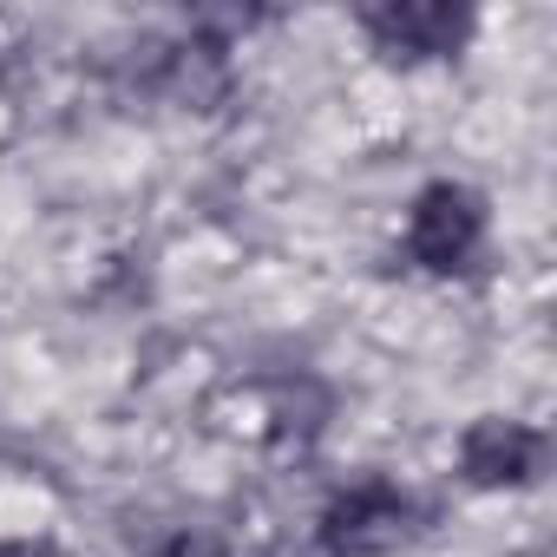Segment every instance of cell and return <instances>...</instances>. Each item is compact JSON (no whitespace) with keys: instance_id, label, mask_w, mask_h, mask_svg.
<instances>
[{"instance_id":"5","label":"cell","mask_w":557,"mask_h":557,"mask_svg":"<svg viewBox=\"0 0 557 557\" xmlns=\"http://www.w3.org/2000/svg\"><path fill=\"white\" fill-rule=\"evenodd\" d=\"M158 557H230V550H223V537H210V531H177Z\"/></svg>"},{"instance_id":"6","label":"cell","mask_w":557,"mask_h":557,"mask_svg":"<svg viewBox=\"0 0 557 557\" xmlns=\"http://www.w3.org/2000/svg\"><path fill=\"white\" fill-rule=\"evenodd\" d=\"M0 557H47V544H27V537H0Z\"/></svg>"},{"instance_id":"3","label":"cell","mask_w":557,"mask_h":557,"mask_svg":"<svg viewBox=\"0 0 557 557\" xmlns=\"http://www.w3.org/2000/svg\"><path fill=\"white\" fill-rule=\"evenodd\" d=\"M361 27L387 47V53H407V60H426V53H453L466 34H472V14L466 8H446V0H394V8H368Z\"/></svg>"},{"instance_id":"4","label":"cell","mask_w":557,"mask_h":557,"mask_svg":"<svg viewBox=\"0 0 557 557\" xmlns=\"http://www.w3.org/2000/svg\"><path fill=\"white\" fill-rule=\"evenodd\" d=\"M537 459H544V440L531 433V426H518V420H479L466 440H459V466H466V479L472 485H524L531 472H537Z\"/></svg>"},{"instance_id":"1","label":"cell","mask_w":557,"mask_h":557,"mask_svg":"<svg viewBox=\"0 0 557 557\" xmlns=\"http://www.w3.org/2000/svg\"><path fill=\"white\" fill-rule=\"evenodd\" d=\"M407 531H413V505H407V492L387 485V479H368V485L342 492V498L322 511V550H329V557H381V550H394Z\"/></svg>"},{"instance_id":"2","label":"cell","mask_w":557,"mask_h":557,"mask_svg":"<svg viewBox=\"0 0 557 557\" xmlns=\"http://www.w3.org/2000/svg\"><path fill=\"white\" fill-rule=\"evenodd\" d=\"M485 236V203L466 190V184H426L420 203H413V223H407V249L413 262L426 269H466L472 249Z\"/></svg>"}]
</instances>
